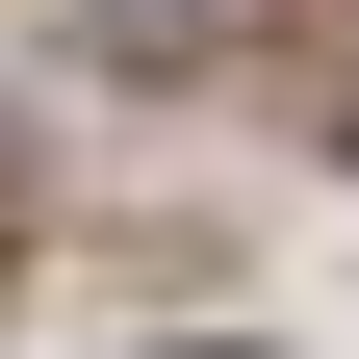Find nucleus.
I'll list each match as a JSON object with an SVG mask.
<instances>
[]
</instances>
